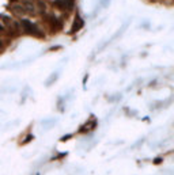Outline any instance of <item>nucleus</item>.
Returning a JSON list of instances; mask_svg holds the SVG:
<instances>
[{
    "label": "nucleus",
    "mask_w": 174,
    "mask_h": 175,
    "mask_svg": "<svg viewBox=\"0 0 174 175\" xmlns=\"http://www.w3.org/2000/svg\"><path fill=\"white\" fill-rule=\"evenodd\" d=\"M19 24H21L22 31L26 33V34H29V36H34V37H37V38H44L45 37L44 31H42L37 24H34L33 22H30L29 19H22V21L19 22Z\"/></svg>",
    "instance_id": "f257e3e1"
},
{
    "label": "nucleus",
    "mask_w": 174,
    "mask_h": 175,
    "mask_svg": "<svg viewBox=\"0 0 174 175\" xmlns=\"http://www.w3.org/2000/svg\"><path fill=\"white\" fill-rule=\"evenodd\" d=\"M53 6L56 7L57 10H60V11L69 12L74 8V0H55Z\"/></svg>",
    "instance_id": "f03ea898"
},
{
    "label": "nucleus",
    "mask_w": 174,
    "mask_h": 175,
    "mask_svg": "<svg viewBox=\"0 0 174 175\" xmlns=\"http://www.w3.org/2000/svg\"><path fill=\"white\" fill-rule=\"evenodd\" d=\"M46 22L50 27H52V31H57V30L61 29V22L55 16V15H49L46 18Z\"/></svg>",
    "instance_id": "7ed1b4c3"
},
{
    "label": "nucleus",
    "mask_w": 174,
    "mask_h": 175,
    "mask_svg": "<svg viewBox=\"0 0 174 175\" xmlns=\"http://www.w3.org/2000/svg\"><path fill=\"white\" fill-rule=\"evenodd\" d=\"M22 6L25 7V10H26V12L29 15H34L37 12V6L33 3V0H23Z\"/></svg>",
    "instance_id": "20e7f679"
},
{
    "label": "nucleus",
    "mask_w": 174,
    "mask_h": 175,
    "mask_svg": "<svg viewBox=\"0 0 174 175\" xmlns=\"http://www.w3.org/2000/svg\"><path fill=\"white\" fill-rule=\"evenodd\" d=\"M10 10H11V12H12V14H15L16 16H25V15H27L25 7L22 6V4H18V3L12 4V6L10 7Z\"/></svg>",
    "instance_id": "39448f33"
},
{
    "label": "nucleus",
    "mask_w": 174,
    "mask_h": 175,
    "mask_svg": "<svg viewBox=\"0 0 174 175\" xmlns=\"http://www.w3.org/2000/svg\"><path fill=\"white\" fill-rule=\"evenodd\" d=\"M83 24H84V22H83V19L80 18V16H76L74 21V23H72V27H71V34L74 33H78L80 29L83 27Z\"/></svg>",
    "instance_id": "423d86ee"
},
{
    "label": "nucleus",
    "mask_w": 174,
    "mask_h": 175,
    "mask_svg": "<svg viewBox=\"0 0 174 175\" xmlns=\"http://www.w3.org/2000/svg\"><path fill=\"white\" fill-rule=\"evenodd\" d=\"M97 126V121H91V122H87V124H84L80 128V131H79V133H82V134H84V133H87V132H90V131H93V129Z\"/></svg>",
    "instance_id": "0eeeda50"
},
{
    "label": "nucleus",
    "mask_w": 174,
    "mask_h": 175,
    "mask_svg": "<svg viewBox=\"0 0 174 175\" xmlns=\"http://www.w3.org/2000/svg\"><path fill=\"white\" fill-rule=\"evenodd\" d=\"M0 22H1V23H3L4 26L8 29V27L11 26V23H12L14 21H12L10 16H7V15H0Z\"/></svg>",
    "instance_id": "6e6552de"
},
{
    "label": "nucleus",
    "mask_w": 174,
    "mask_h": 175,
    "mask_svg": "<svg viewBox=\"0 0 174 175\" xmlns=\"http://www.w3.org/2000/svg\"><path fill=\"white\" fill-rule=\"evenodd\" d=\"M37 4H38V7H40V8H41V10H44V11H45V10H46V3H45V1H42V0H40V1H38V3H37Z\"/></svg>",
    "instance_id": "1a4fd4ad"
},
{
    "label": "nucleus",
    "mask_w": 174,
    "mask_h": 175,
    "mask_svg": "<svg viewBox=\"0 0 174 175\" xmlns=\"http://www.w3.org/2000/svg\"><path fill=\"white\" fill-rule=\"evenodd\" d=\"M4 49H6V42L0 38V53H1V52H4Z\"/></svg>",
    "instance_id": "9d476101"
},
{
    "label": "nucleus",
    "mask_w": 174,
    "mask_h": 175,
    "mask_svg": "<svg viewBox=\"0 0 174 175\" xmlns=\"http://www.w3.org/2000/svg\"><path fill=\"white\" fill-rule=\"evenodd\" d=\"M30 140H33V136H31V134H30V136H27V137H26V139H25V140H23V141H22V144H26V142H29V141H30Z\"/></svg>",
    "instance_id": "9b49d317"
},
{
    "label": "nucleus",
    "mask_w": 174,
    "mask_h": 175,
    "mask_svg": "<svg viewBox=\"0 0 174 175\" xmlns=\"http://www.w3.org/2000/svg\"><path fill=\"white\" fill-rule=\"evenodd\" d=\"M72 137V134H67V136H63L61 137V141H67V140H69Z\"/></svg>",
    "instance_id": "f8f14e48"
},
{
    "label": "nucleus",
    "mask_w": 174,
    "mask_h": 175,
    "mask_svg": "<svg viewBox=\"0 0 174 175\" xmlns=\"http://www.w3.org/2000/svg\"><path fill=\"white\" fill-rule=\"evenodd\" d=\"M162 162H163L162 157H158V159H155V160H154V163H155V164H159V163H162Z\"/></svg>",
    "instance_id": "ddd939ff"
},
{
    "label": "nucleus",
    "mask_w": 174,
    "mask_h": 175,
    "mask_svg": "<svg viewBox=\"0 0 174 175\" xmlns=\"http://www.w3.org/2000/svg\"><path fill=\"white\" fill-rule=\"evenodd\" d=\"M11 1H16V0H11Z\"/></svg>",
    "instance_id": "4468645a"
}]
</instances>
